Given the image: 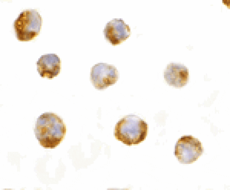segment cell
<instances>
[{"mask_svg": "<svg viewBox=\"0 0 230 190\" xmlns=\"http://www.w3.org/2000/svg\"><path fill=\"white\" fill-rule=\"evenodd\" d=\"M105 36L112 45L119 44L130 36L129 26L121 19H114L106 25L104 29Z\"/></svg>", "mask_w": 230, "mask_h": 190, "instance_id": "cell-4", "label": "cell"}, {"mask_svg": "<svg viewBox=\"0 0 230 190\" xmlns=\"http://www.w3.org/2000/svg\"><path fill=\"white\" fill-rule=\"evenodd\" d=\"M118 71L114 66L99 63L93 66L91 72V80L96 89H104L116 83Z\"/></svg>", "mask_w": 230, "mask_h": 190, "instance_id": "cell-3", "label": "cell"}, {"mask_svg": "<svg viewBox=\"0 0 230 190\" xmlns=\"http://www.w3.org/2000/svg\"><path fill=\"white\" fill-rule=\"evenodd\" d=\"M35 135L40 144L45 148H54L62 141L66 133V126L57 114H42L37 118Z\"/></svg>", "mask_w": 230, "mask_h": 190, "instance_id": "cell-1", "label": "cell"}, {"mask_svg": "<svg viewBox=\"0 0 230 190\" xmlns=\"http://www.w3.org/2000/svg\"><path fill=\"white\" fill-rule=\"evenodd\" d=\"M146 123L136 115H128L120 120L115 127L114 135L119 141L128 145L138 144L147 134Z\"/></svg>", "mask_w": 230, "mask_h": 190, "instance_id": "cell-2", "label": "cell"}, {"mask_svg": "<svg viewBox=\"0 0 230 190\" xmlns=\"http://www.w3.org/2000/svg\"><path fill=\"white\" fill-rule=\"evenodd\" d=\"M37 70L42 77L52 78L60 72V59L54 54L42 56L37 62Z\"/></svg>", "mask_w": 230, "mask_h": 190, "instance_id": "cell-5", "label": "cell"}, {"mask_svg": "<svg viewBox=\"0 0 230 190\" xmlns=\"http://www.w3.org/2000/svg\"><path fill=\"white\" fill-rule=\"evenodd\" d=\"M188 72L184 66L175 63L168 65L164 72V78L169 85L179 87L187 81Z\"/></svg>", "mask_w": 230, "mask_h": 190, "instance_id": "cell-6", "label": "cell"}]
</instances>
